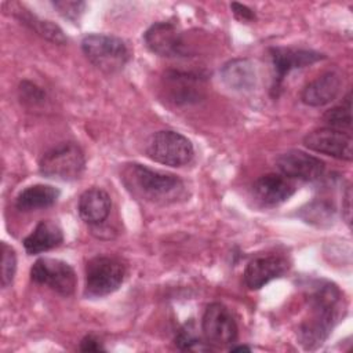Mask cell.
Masks as SVG:
<instances>
[{
    "label": "cell",
    "instance_id": "cell-1",
    "mask_svg": "<svg viewBox=\"0 0 353 353\" xmlns=\"http://www.w3.org/2000/svg\"><path fill=\"white\" fill-rule=\"evenodd\" d=\"M309 314L298 328V339L305 349L313 350L324 343L343 314L341 290L330 281H316L309 288Z\"/></svg>",
    "mask_w": 353,
    "mask_h": 353
},
{
    "label": "cell",
    "instance_id": "cell-2",
    "mask_svg": "<svg viewBox=\"0 0 353 353\" xmlns=\"http://www.w3.org/2000/svg\"><path fill=\"white\" fill-rule=\"evenodd\" d=\"M120 178L131 196L152 204L175 203L185 192L183 182L176 175L156 171L138 163L125 164Z\"/></svg>",
    "mask_w": 353,
    "mask_h": 353
},
{
    "label": "cell",
    "instance_id": "cell-3",
    "mask_svg": "<svg viewBox=\"0 0 353 353\" xmlns=\"http://www.w3.org/2000/svg\"><path fill=\"white\" fill-rule=\"evenodd\" d=\"M81 50L85 58L106 74L120 72L130 59V51L125 43L112 34H87L81 40Z\"/></svg>",
    "mask_w": 353,
    "mask_h": 353
},
{
    "label": "cell",
    "instance_id": "cell-4",
    "mask_svg": "<svg viewBox=\"0 0 353 353\" xmlns=\"http://www.w3.org/2000/svg\"><path fill=\"white\" fill-rule=\"evenodd\" d=\"M84 167V152L74 142H63L52 148L39 163V171L43 176L65 182L79 179Z\"/></svg>",
    "mask_w": 353,
    "mask_h": 353
},
{
    "label": "cell",
    "instance_id": "cell-5",
    "mask_svg": "<svg viewBox=\"0 0 353 353\" xmlns=\"http://www.w3.org/2000/svg\"><path fill=\"white\" fill-rule=\"evenodd\" d=\"M146 154L156 163L181 167L193 159L194 149L185 135L176 131L163 130L150 137L146 145Z\"/></svg>",
    "mask_w": 353,
    "mask_h": 353
},
{
    "label": "cell",
    "instance_id": "cell-6",
    "mask_svg": "<svg viewBox=\"0 0 353 353\" xmlns=\"http://www.w3.org/2000/svg\"><path fill=\"white\" fill-rule=\"evenodd\" d=\"M125 276L124 265L106 255L91 258L85 265V295L105 296L121 285Z\"/></svg>",
    "mask_w": 353,
    "mask_h": 353
},
{
    "label": "cell",
    "instance_id": "cell-7",
    "mask_svg": "<svg viewBox=\"0 0 353 353\" xmlns=\"http://www.w3.org/2000/svg\"><path fill=\"white\" fill-rule=\"evenodd\" d=\"M205 83L200 73L167 70L161 77V91L164 98L176 106L192 105L204 98Z\"/></svg>",
    "mask_w": 353,
    "mask_h": 353
},
{
    "label": "cell",
    "instance_id": "cell-8",
    "mask_svg": "<svg viewBox=\"0 0 353 353\" xmlns=\"http://www.w3.org/2000/svg\"><path fill=\"white\" fill-rule=\"evenodd\" d=\"M30 279L63 296L72 295L77 284L73 268L68 262L54 258H39L30 268Z\"/></svg>",
    "mask_w": 353,
    "mask_h": 353
},
{
    "label": "cell",
    "instance_id": "cell-9",
    "mask_svg": "<svg viewBox=\"0 0 353 353\" xmlns=\"http://www.w3.org/2000/svg\"><path fill=\"white\" fill-rule=\"evenodd\" d=\"M201 331L204 339L216 347L233 345L239 335L237 324L232 313L219 302H212L205 307L201 319Z\"/></svg>",
    "mask_w": 353,
    "mask_h": 353
},
{
    "label": "cell",
    "instance_id": "cell-10",
    "mask_svg": "<svg viewBox=\"0 0 353 353\" xmlns=\"http://www.w3.org/2000/svg\"><path fill=\"white\" fill-rule=\"evenodd\" d=\"M303 145L313 152L323 153L334 159L350 161L353 157L352 135L343 130L331 127L313 130L305 135Z\"/></svg>",
    "mask_w": 353,
    "mask_h": 353
},
{
    "label": "cell",
    "instance_id": "cell-11",
    "mask_svg": "<svg viewBox=\"0 0 353 353\" xmlns=\"http://www.w3.org/2000/svg\"><path fill=\"white\" fill-rule=\"evenodd\" d=\"M272 65L274 70L272 92L273 95L279 94V90L285 79V76L294 69L305 68L317 61L325 58L324 54H320L313 50H302V48H290V47H272L269 50Z\"/></svg>",
    "mask_w": 353,
    "mask_h": 353
},
{
    "label": "cell",
    "instance_id": "cell-12",
    "mask_svg": "<svg viewBox=\"0 0 353 353\" xmlns=\"http://www.w3.org/2000/svg\"><path fill=\"white\" fill-rule=\"evenodd\" d=\"M276 165L281 175L288 179L305 182L319 181L325 171V164L319 157L302 150H287L276 159Z\"/></svg>",
    "mask_w": 353,
    "mask_h": 353
},
{
    "label": "cell",
    "instance_id": "cell-13",
    "mask_svg": "<svg viewBox=\"0 0 353 353\" xmlns=\"http://www.w3.org/2000/svg\"><path fill=\"white\" fill-rule=\"evenodd\" d=\"M146 47L160 57L172 58L185 55L182 33L171 22H156L143 34Z\"/></svg>",
    "mask_w": 353,
    "mask_h": 353
},
{
    "label": "cell",
    "instance_id": "cell-14",
    "mask_svg": "<svg viewBox=\"0 0 353 353\" xmlns=\"http://www.w3.org/2000/svg\"><path fill=\"white\" fill-rule=\"evenodd\" d=\"M290 269L285 258L279 255L259 256L251 261L244 270V284L250 290H259L274 279L283 277Z\"/></svg>",
    "mask_w": 353,
    "mask_h": 353
},
{
    "label": "cell",
    "instance_id": "cell-15",
    "mask_svg": "<svg viewBox=\"0 0 353 353\" xmlns=\"http://www.w3.org/2000/svg\"><path fill=\"white\" fill-rule=\"evenodd\" d=\"M295 193V185L281 174H266L252 185L254 197L265 207H274L287 201Z\"/></svg>",
    "mask_w": 353,
    "mask_h": 353
},
{
    "label": "cell",
    "instance_id": "cell-16",
    "mask_svg": "<svg viewBox=\"0 0 353 353\" xmlns=\"http://www.w3.org/2000/svg\"><path fill=\"white\" fill-rule=\"evenodd\" d=\"M342 85L343 79L341 73L330 70L307 83L301 92V99L307 106H324L332 102L339 95Z\"/></svg>",
    "mask_w": 353,
    "mask_h": 353
},
{
    "label": "cell",
    "instance_id": "cell-17",
    "mask_svg": "<svg viewBox=\"0 0 353 353\" xmlns=\"http://www.w3.org/2000/svg\"><path fill=\"white\" fill-rule=\"evenodd\" d=\"M110 196L99 188H91L81 193L77 204L80 218L90 226H98L106 221L110 214Z\"/></svg>",
    "mask_w": 353,
    "mask_h": 353
},
{
    "label": "cell",
    "instance_id": "cell-18",
    "mask_svg": "<svg viewBox=\"0 0 353 353\" xmlns=\"http://www.w3.org/2000/svg\"><path fill=\"white\" fill-rule=\"evenodd\" d=\"M63 232L61 226L50 219L40 221L36 228L23 239V247L28 254L36 255L61 245Z\"/></svg>",
    "mask_w": 353,
    "mask_h": 353
},
{
    "label": "cell",
    "instance_id": "cell-19",
    "mask_svg": "<svg viewBox=\"0 0 353 353\" xmlns=\"http://www.w3.org/2000/svg\"><path fill=\"white\" fill-rule=\"evenodd\" d=\"M221 77L233 91H251L256 84V69L252 61L236 58L222 66Z\"/></svg>",
    "mask_w": 353,
    "mask_h": 353
},
{
    "label": "cell",
    "instance_id": "cell-20",
    "mask_svg": "<svg viewBox=\"0 0 353 353\" xmlns=\"http://www.w3.org/2000/svg\"><path fill=\"white\" fill-rule=\"evenodd\" d=\"M59 190L51 185L36 183L23 189L15 199V207L19 211H34L51 207L59 199Z\"/></svg>",
    "mask_w": 353,
    "mask_h": 353
},
{
    "label": "cell",
    "instance_id": "cell-21",
    "mask_svg": "<svg viewBox=\"0 0 353 353\" xmlns=\"http://www.w3.org/2000/svg\"><path fill=\"white\" fill-rule=\"evenodd\" d=\"M19 21L29 26L32 30H34L39 36L55 43V44H65L66 43V36L63 34V30L52 23L51 21H46V19H41L39 17H36L34 14H30V12H19L18 15Z\"/></svg>",
    "mask_w": 353,
    "mask_h": 353
},
{
    "label": "cell",
    "instance_id": "cell-22",
    "mask_svg": "<svg viewBox=\"0 0 353 353\" xmlns=\"http://www.w3.org/2000/svg\"><path fill=\"white\" fill-rule=\"evenodd\" d=\"M352 102H350V92L346 95L345 101L327 110L323 116L324 123L336 130H343V128H350L352 125Z\"/></svg>",
    "mask_w": 353,
    "mask_h": 353
},
{
    "label": "cell",
    "instance_id": "cell-23",
    "mask_svg": "<svg viewBox=\"0 0 353 353\" xmlns=\"http://www.w3.org/2000/svg\"><path fill=\"white\" fill-rule=\"evenodd\" d=\"M17 255L11 245L1 243V285L8 287L15 276Z\"/></svg>",
    "mask_w": 353,
    "mask_h": 353
},
{
    "label": "cell",
    "instance_id": "cell-24",
    "mask_svg": "<svg viewBox=\"0 0 353 353\" xmlns=\"http://www.w3.org/2000/svg\"><path fill=\"white\" fill-rule=\"evenodd\" d=\"M302 212H307V215H302L303 219H306L310 223H317L320 225L321 222H330L334 215V208L325 203H312L307 205V210H303Z\"/></svg>",
    "mask_w": 353,
    "mask_h": 353
},
{
    "label": "cell",
    "instance_id": "cell-25",
    "mask_svg": "<svg viewBox=\"0 0 353 353\" xmlns=\"http://www.w3.org/2000/svg\"><path fill=\"white\" fill-rule=\"evenodd\" d=\"M52 7L58 11L59 15H62L65 19H69L72 22L79 21L81 14L85 10L84 1H69V0H61V1H52Z\"/></svg>",
    "mask_w": 353,
    "mask_h": 353
},
{
    "label": "cell",
    "instance_id": "cell-26",
    "mask_svg": "<svg viewBox=\"0 0 353 353\" xmlns=\"http://www.w3.org/2000/svg\"><path fill=\"white\" fill-rule=\"evenodd\" d=\"M200 338L196 332V327H194V321L190 320L189 323H186L176 334L175 336V345L182 349H193L194 345H200Z\"/></svg>",
    "mask_w": 353,
    "mask_h": 353
},
{
    "label": "cell",
    "instance_id": "cell-27",
    "mask_svg": "<svg viewBox=\"0 0 353 353\" xmlns=\"http://www.w3.org/2000/svg\"><path fill=\"white\" fill-rule=\"evenodd\" d=\"M21 92H23L22 94V98L25 99V101H29V102H41L43 101V98H44V92L39 88V87H36L34 84H32V83H28V81H23V83H21Z\"/></svg>",
    "mask_w": 353,
    "mask_h": 353
},
{
    "label": "cell",
    "instance_id": "cell-28",
    "mask_svg": "<svg viewBox=\"0 0 353 353\" xmlns=\"http://www.w3.org/2000/svg\"><path fill=\"white\" fill-rule=\"evenodd\" d=\"M230 10L234 14V17L240 21H254L255 19V12L244 6V4H240V3H232L230 4Z\"/></svg>",
    "mask_w": 353,
    "mask_h": 353
},
{
    "label": "cell",
    "instance_id": "cell-29",
    "mask_svg": "<svg viewBox=\"0 0 353 353\" xmlns=\"http://www.w3.org/2000/svg\"><path fill=\"white\" fill-rule=\"evenodd\" d=\"M80 350L81 352H102L105 349L94 335H85L80 342Z\"/></svg>",
    "mask_w": 353,
    "mask_h": 353
},
{
    "label": "cell",
    "instance_id": "cell-30",
    "mask_svg": "<svg viewBox=\"0 0 353 353\" xmlns=\"http://www.w3.org/2000/svg\"><path fill=\"white\" fill-rule=\"evenodd\" d=\"M345 201V204H342V212H343V216L346 219V222L350 225V212H352V207H350V200H352V192H350V188L347 186L346 189V193L342 199Z\"/></svg>",
    "mask_w": 353,
    "mask_h": 353
},
{
    "label": "cell",
    "instance_id": "cell-31",
    "mask_svg": "<svg viewBox=\"0 0 353 353\" xmlns=\"http://www.w3.org/2000/svg\"><path fill=\"white\" fill-rule=\"evenodd\" d=\"M230 352H250L251 350V347H248V346H244V345H239V346H230V349H229Z\"/></svg>",
    "mask_w": 353,
    "mask_h": 353
}]
</instances>
